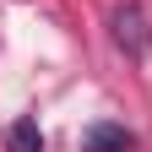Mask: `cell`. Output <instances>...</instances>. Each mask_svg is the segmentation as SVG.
<instances>
[{"label": "cell", "mask_w": 152, "mask_h": 152, "mask_svg": "<svg viewBox=\"0 0 152 152\" xmlns=\"http://www.w3.org/2000/svg\"><path fill=\"white\" fill-rule=\"evenodd\" d=\"M109 27H114V44H120V49L130 54V60H141V54L152 49V22H147V11L136 6V0H125V6H114Z\"/></svg>", "instance_id": "6da1fadb"}, {"label": "cell", "mask_w": 152, "mask_h": 152, "mask_svg": "<svg viewBox=\"0 0 152 152\" xmlns=\"http://www.w3.org/2000/svg\"><path fill=\"white\" fill-rule=\"evenodd\" d=\"M130 147H136V136L125 125H109V120L87 125V136H82V152H130Z\"/></svg>", "instance_id": "7a4b0ae2"}, {"label": "cell", "mask_w": 152, "mask_h": 152, "mask_svg": "<svg viewBox=\"0 0 152 152\" xmlns=\"http://www.w3.org/2000/svg\"><path fill=\"white\" fill-rule=\"evenodd\" d=\"M6 147H11V152H44V130H38V120H33V114L11 120V130H6Z\"/></svg>", "instance_id": "3957f363"}]
</instances>
